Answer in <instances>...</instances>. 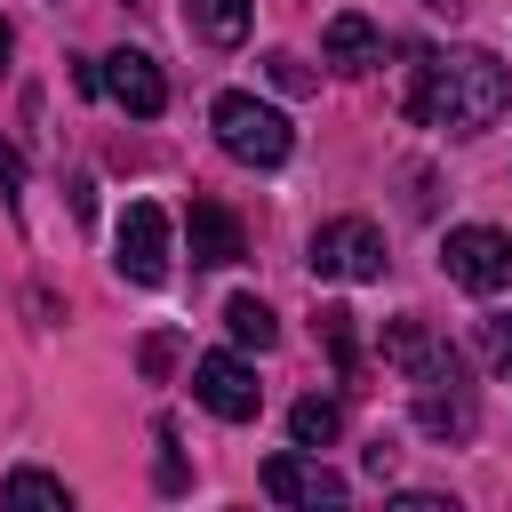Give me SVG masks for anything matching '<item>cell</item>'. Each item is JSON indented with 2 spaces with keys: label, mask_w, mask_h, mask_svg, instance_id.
Returning a JSON list of instances; mask_svg holds the SVG:
<instances>
[{
  "label": "cell",
  "mask_w": 512,
  "mask_h": 512,
  "mask_svg": "<svg viewBox=\"0 0 512 512\" xmlns=\"http://www.w3.org/2000/svg\"><path fill=\"white\" fill-rule=\"evenodd\" d=\"M312 280H384V232L368 216H336L312 232Z\"/></svg>",
  "instance_id": "obj_3"
},
{
  "label": "cell",
  "mask_w": 512,
  "mask_h": 512,
  "mask_svg": "<svg viewBox=\"0 0 512 512\" xmlns=\"http://www.w3.org/2000/svg\"><path fill=\"white\" fill-rule=\"evenodd\" d=\"M184 240H192V264H240V216L224 208V200H192V216H184Z\"/></svg>",
  "instance_id": "obj_10"
},
{
  "label": "cell",
  "mask_w": 512,
  "mask_h": 512,
  "mask_svg": "<svg viewBox=\"0 0 512 512\" xmlns=\"http://www.w3.org/2000/svg\"><path fill=\"white\" fill-rule=\"evenodd\" d=\"M416 424H424L432 440H472V424H480V408H472V384H464V360H448V368H432V376H416Z\"/></svg>",
  "instance_id": "obj_6"
},
{
  "label": "cell",
  "mask_w": 512,
  "mask_h": 512,
  "mask_svg": "<svg viewBox=\"0 0 512 512\" xmlns=\"http://www.w3.org/2000/svg\"><path fill=\"white\" fill-rule=\"evenodd\" d=\"M0 504H8V512H72V488H64L56 472H40V464H16V472L0 480Z\"/></svg>",
  "instance_id": "obj_12"
},
{
  "label": "cell",
  "mask_w": 512,
  "mask_h": 512,
  "mask_svg": "<svg viewBox=\"0 0 512 512\" xmlns=\"http://www.w3.org/2000/svg\"><path fill=\"white\" fill-rule=\"evenodd\" d=\"M320 56H328L344 80H360L368 64H384V40H376V24H368V16H328V32H320Z\"/></svg>",
  "instance_id": "obj_11"
},
{
  "label": "cell",
  "mask_w": 512,
  "mask_h": 512,
  "mask_svg": "<svg viewBox=\"0 0 512 512\" xmlns=\"http://www.w3.org/2000/svg\"><path fill=\"white\" fill-rule=\"evenodd\" d=\"M192 400H200L208 416H224V424H248V416L264 408V384H256V368H248L240 352H200V360H192Z\"/></svg>",
  "instance_id": "obj_4"
},
{
  "label": "cell",
  "mask_w": 512,
  "mask_h": 512,
  "mask_svg": "<svg viewBox=\"0 0 512 512\" xmlns=\"http://www.w3.org/2000/svg\"><path fill=\"white\" fill-rule=\"evenodd\" d=\"M424 8H440V16H448V8H456V0H424Z\"/></svg>",
  "instance_id": "obj_24"
},
{
  "label": "cell",
  "mask_w": 512,
  "mask_h": 512,
  "mask_svg": "<svg viewBox=\"0 0 512 512\" xmlns=\"http://www.w3.org/2000/svg\"><path fill=\"white\" fill-rule=\"evenodd\" d=\"M208 120H216V144H224L240 168H280V160H288V144H296L288 112L256 104L248 88H224V96L208 104Z\"/></svg>",
  "instance_id": "obj_2"
},
{
  "label": "cell",
  "mask_w": 512,
  "mask_h": 512,
  "mask_svg": "<svg viewBox=\"0 0 512 512\" xmlns=\"http://www.w3.org/2000/svg\"><path fill=\"white\" fill-rule=\"evenodd\" d=\"M480 352H488V360L512 376V320H480Z\"/></svg>",
  "instance_id": "obj_18"
},
{
  "label": "cell",
  "mask_w": 512,
  "mask_h": 512,
  "mask_svg": "<svg viewBox=\"0 0 512 512\" xmlns=\"http://www.w3.org/2000/svg\"><path fill=\"white\" fill-rule=\"evenodd\" d=\"M8 56H16V32H8V16H0V72H8Z\"/></svg>",
  "instance_id": "obj_23"
},
{
  "label": "cell",
  "mask_w": 512,
  "mask_h": 512,
  "mask_svg": "<svg viewBox=\"0 0 512 512\" xmlns=\"http://www.w3.org/2000/svg\"><path fill=\"white\" fill-rule=\"evenodd\" d=\"M0 184H8V200H16V192H24V160H16V152H8V144H0Z\"/></svg>",
  "instance_id": "obj_22"
},
{
  "label": "cell",
  "mask_w": 512,
  "mask_h": 512,
  "mask_svg": "<svg viewBox=\"0 0 512 512\" xmlns=\"http://www.w3.org/2000/svg\"><path fill=\"white\" fill-rule=\"evenodd\" d=\"M264 72H272V88H288V96H304V88H312V72H304L288 48H280V56H264Z\"/></svg>",
  "instance_id": "obj_17"
},
{
  "label": "cell",
  "mask_w": 512,
  "mask_h": 512,
  "mask_svg": "<svg viewBox=\"0 0 512 512\" xmlns=\"http://www.w3.org/2000/svg\"><path fill=\"white\" fill-rule=\"evenodd\" d=\"M336 432H344V408H336V400H320V392H312V400H296V408H288V440H296V448H328Z\"/></svg>",
  "instance_id": "obj_15"
},
{
  "label": "cell",
  "mask_w": 512,
  "mask_h": 512,
  "mask_svg": "<svg viewBox=\"0 0 512 512\" xmlns=\"http://www.w3.org/2000/svg\"><path fill=\"white\" fill-rule=\"evenodd\" d=\"M120 272L136 288H160L168 280V216L152 200H128V216H120Z\"/></svg>",
  "instance_id": "obj_8"
},
{
  "label": "cell",
  "mask_w": 512,
  "mask_h": 512,
  "mask_svg": "<svg viewBox=\"0 0 512 512\" xmlns=\"http://www.w3.org/2000/svg\"><path fill=\"white\" fill-rule=\"evenodd\" d=\"M104 96H112L120 112H136V120H160V112H168V80H160V64H152L144 48H112V56H104Z\"/></svg>",
  "instance_id": "obj_9"
},
{
  "label": "cell",
  "mask_w": 512,
  "mask_h": 512,
  "mask_svg": "<svg viewBox=\"0 0 512 512\" xmlns=\"http://www.w3.org/2000/svg\"><path fill=\"white\" fill-rule=\"evenodd\" d=\"M400 512H456V504H448V496H432V488H408V496H400Z\"/></svg>",
  "instance_id": "obj_21"
},
{
  "label": "cell",
  "mask_w": 512,
  "mask_h": 512,
  "mask_svg": "<svg viewBox=\"0 0 512 512\" xmlns=\"http://www.w3.org/2000/svg\"><path fill=\"white\" fill-rule=\"evenodd\" d=\"M264 496H272V504H304V512H320V504H344L352 488H344V472H328L320 456L280 448V456L264 464Z\"/></svg>",
  "instance_id": "obj_7"
},
{
  "label": "cell",
  "mask_w": 512,
  "mask_h": 512,
  "mask_svg": "<svg viewBox=\"0 0 512 512\" xmlns=\"http://www.w3.org/2000/svg\"><path fill=\"white\" fill-rule=\"evenodd\" d=\"M512 104V72L488 56V48H400V112L408 120H432V128H456V136H480L496 128Z\"/></svg>",
  "instance_id": "obj_1"
},
{
  "label": "cell",
  "mask_w": 512,
  "mask_h": 512,
  "mask_svg": "<svg viewBox=\"0 0 512 512\" xmlns=\"http://www.w3.org/2000/svg\"><path fill=\"white\" fill-rule=\"evenodd\" d=\"M184 16H192V32L208 48H240L248 40V0H184Z\"/></svg>",
  "instance_id": "obj_13"
},
{
  "label": "cell",
  "mask_w": 512,
  "mask_h": 512,
  "mask_svg": "<svg viewBox=\"0 0 512 512\" xmlns=\"http://www.w3.org/2000/svg\"><path fill=\"white\" fill-rule=\"evenodd\" d=\"M224 328H232V344H248V352H272V344H280V320H272L264 296H232V304H224Z\"/></svg>",
  "instance_id": "obj_14"
},
{
  "label": "cell",
  "mask_w": 512,
  "mask_h": 512,
  "mask_svg": "<svg viewBox=\"0 0 512 512\" xmlns=\"http://www.w3.org/2000/svg\"><path fill=\"white\" fill-rule=\"evenodd\" d=\"M136 360H144V376H160V368L176 360V336H144V352H136Z\"/></svg>",
  "instance_id": "obj_19"
},
{
  "label": "cell",
  "mask_w": 512,
  "mask_h": 512,
  "mask_svg": "<svg viewBox=\"0 0 512 512\" xmlns=\"http://www.w3.org/2000/svg\"><path fill=\"white\" fill-rule=\"evenodd\" d=\"M360 464H368V472H376V480H384V472H392V464H400V448H392V440H384V432H376V440H368V456H360Z\"/></svg>",
  "instance_id": "obj_20"
},
{
  "label": "cell",
  "mask_w": 512,
  "mask_h": 512,
  "mask_svg": "<svg viewBox=\"0 0 512 512\" xmlns=\"http://www.w3.org/2000/svg\"><path fill=\"white\" fill-rule=\"evenodd\" d=\"M320 344H328L336 376H360V336H352V312L344 304H320Z\"/></svg>",
  "instance_id": "obj_16"
},
{
  "label": "cell",
  "mask_w": 512,
  "mask_h": 512,
  "mask_svg": "<svg viewBox=\"0 0 512 512\" xmlns=\"http://www.w3.org/2000/svg\"><path fill=\"white\" fill-rule=\"evenodd\" d=\"M440 264H448V280H456V288L488 296V288H504V280H512V240H504V232H488V224H456V232H448V248H440Z\"/></svg>",
  "instance_id": "obj_5"
}]
</instances>
